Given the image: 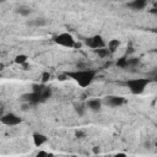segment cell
<instances>
[{"label": "cell", "instance_id": "obj_1", "mask_svg": "<svg viewBox=\"0 0 157 157\" xmlns=\"http://www.w3.org/2000/svg\"><path fill=\"white\" fill-rule=\"evenodd\" d=\"M96 74L97 71L93 70V69H85V70H75V71H69V72H65V75L67 76V78H72L80 87L82 88H86L88 87L94 77H96Z\"/></svg>", "mask_w": 157, "mask_h": 157}, {"label": "cell", "instance_id": "obj_2", "mask_svg": "<svg viewBox=\"0 0 157 157\" xmlns=\"http://www.w3.org/2000/svg\"><path fill=\"white\" fill-rule=\"evenodd\" d=\"M150 83V80L148 78H144V77H140V78H132V80H129L126 81V87L129 88V91L134 94H140L145 91V88L147 87V85Z\"/></svg>", "mask_w": 157, "mask_h": 157}, {"label": "cell", "instance_id": "obj_3", "mask_svg": "<svg viewBox=\"0 0 157 157\" xmlns=\"http://www.w3.org/2000/svg\"><path fill=\"white\" fill-rule=\"evenodd\" d=\"M54 42L61 47H65V48H72L74 44H75V39L72 37L71 33L69 32H63V33H59L54 37Z\"/></svg>", "mask_w": 157, "mask_h": 157}, {"label": "cell", "instance_id": "obj_4", "mask_svg": "<svg viewBox=\"0 0 157 157\" xmlns=\"http://www.w3.org/2000/svg\"><path fill=\"white\" fill-rule=\"evenodd\" d=\"M85 43H86V45H87V47H90V48H91V49H93V50L105 48V42H104L103 37H102V36H99V34H94V36H92V37L87 38V39L85 40Z\"/></svg>", "mask_w": 157, "mask_h": 157}, {"label": "cell", "instance_id": "obj_5", "mask_svg": "<svg viewBox=\"0 0 157 157\" xmlns=\"http://www.w3.org/2000/svg\"><path fill=\"white\" fill-rule=\"evenodd\" d=\"M0 121L7 126H16V125L21 124L22 119L18 115H16L15 113H6L0 117Z\"/></svg>", "mask_w": 157, "mask_h": 157}, {"label": "cell", "instance_id": "obj_6", "mask_svg": "<svg viewBox=\"0 0 157 157\" xmlns=\"http://www.w3.org/2000/svg\"><path fill=\"white\" fill-rule=\"evenodd\" d=\"M32 88H33L32 92L39 94L42 102H45V101L52 96V90H50L48 86H45V85H33Z\"/></svg>", "mask_w": 157, "mask_h": 157}, {"label": "cell", "instance_id": "obj_7", "mask_svg": "<svg viewBox=\"0 0 157 157\" xmlns=\"http://www.w3.org/2000/svg\"><path fill=\"white\" fill-rule=\"evenodd\" d=\"M125 103V98L121 96H108L105 97V104L109 107H120Z\"/></svg>", "mask_w": 157, "mask_h": 157}, {"label": "cell", "instance_id": "obj_8", "mask_svg": "<svg viewBox=\"0 0 157 157\" xmlns=\"http://www.w3.org/2000/svg\"><path fill=\"white\" fill-rule=\"evenodd\" d=\"M21 98L25 101V103H28L29 105H33V104H37V103H40V102H42L39 94H37V93H34V92L25 93V94H22Z\"/></svg>", "mask_w": 157, "mask_h": 157}, {"label": "cell", "instance_id": "obj_9", "mask_svg": "<svg viewBox=\"0 0 157 157\" xmlns=\"http://www.w3.org/2000/svg\"><path fill=\"white\" fill-rule=\"evenodd\" d=\"M87 108L92 112H98L102 108V101L98 99V98L90 99V101H87Z\"/></svg>", "mask_w": 157, "mask_h": 157}, {"label": "cell", "instance_id": "obj_10", "mask_svg": "<svg viewBox=\"0 0 157 157\" xmlns=\"http://www.w3.org/2000/svg\"><path fill=\"white\" fill-rule=\"evenodd\" d=\"M147 2L145 0H132L130 2H128V6L132 10H136V11H140V10H144L146 7Z\"/></svg>", "mask_w": 157, "mask_h": 157}, {"label": "cell", "instance_id": "obj_11", "mask_svg": "<svg viewBox=\"0 0 157 157\" xmlns=\"http://www.w3.org/2000/svg\"><path fill=\"white\" fill-rule=\"evenodd\" d=\"M47 140H48V137L45 135H43V134H39V132L33 134V144L37 147H40L42 145H44L47 142Z\"/></svg>", "mask_w": 157, "mask_h": 157}, {"label": "cell", "instance_id": "obj_12", "mask_svg": "<svg viewBox=\"0 0 157 157\" xmlns=\"http://www.w3.org/2000/svg\"><path fill=\"white\" fill-rule=\"evenodd\" d=\"M16 12L20 15V16H29L31 13V9L27 6V5H20L17 9H16Z\"/></svg>", "mask_w": 157, "mask_h": 157}, {"label": "cell", "instance_id": "obj_13", "mask_svg": "<svg viewBox=\"0 0 157 157\" xmlns=\"http://www.w3.org/2000/svg\"><path fill=\"white\" fill-rule=\"evenodd\" d=\"M119 45H120V42H119L118 39H112V40L108 42V47H107V49H108L109 53H114V52L119 48Z\"/></svg>", "mask_w": 157, "mask_h": 157}, {"label": "cell", "instance_id": "obj_14", "mask_svg": "<svg viewBox=\"0 0 157 157\" xmlns=\"http://www.w3.org/2000/svg\"><path fill=\"white\" fill-rule=\"evenodd\" d=\"M28 25L29 26H34V27H43V26H45L47 25V20L45 18H34V20H32L31 22H28Z\"/></svg>", "mask_w": 157, "mask_h": 157}, {"label": "cell", "instance_id": "obj_15", "mask_svg": "<svg viewBox=\"0 0 157 157\" xmlns=\"http://www.w3.org/2000/svg\"><path fill=\"white\" fill-rule=\"evenodd\" d=\"M27 59H28V56L26 54H18L15 56V63L18 65H23L25 63H27Z\"/></svg>", "mask_w": 157, "mask_h": 157}, {"label": "cell", "instance_id": "obj_16", "mask_svg": "<svg viewBox=\"0 0 157 157\" xmlns=\"http://www.w3.org/2000/svg\"><path fill=\"white\" fill-rule=\"evenodd\" d=\"M117 65H118L119 67H128V66H129V65H128V58H126V56L119 58L118 61H117Z\"/></svg>", "mask_w": 157, "mask_h": 157}, {"label": "cell", "instance_id": "obj_17", "mask_svg": "<svg viewBox=\"0 0 157 157\" xmlns=\"http://www.w3.org/2000/svg\"><path fill=\"white\" fill-rule=\"evenodd\" d=\"M94 53H96L98 56H101V58H105V56H108V54H109V52H108V49H107V48L97 49V50H94Z\"/></svg>", "mask_w": 157, "mask_h": 157}, {"label": "cell", "instance_id": "obj_18", "mask_svg": "<svg viewBox=\"0 0 157 157\" xmlns=\"http://www.w3.org/2000/svg\"><path fill=\"white\" fill-rule=\"evenodd\" d=\"M75 110H76V113H77L80 117H82V115L85 114L86 108H85L82 104H76V105H75Z\"/></svg>", "mask_w": 157, "mask_h": 157}, {"label": "cell", "instance_id": "obj_19", "mask_svg": "<svg viewBox=\"0 0 157 157\" xmlns=\"http://www.w3.org/2000/svg\"><path fill=\"white\" fill-rule=\"evenodd\" d=\"M49 80H50V72H48V71L43 72V74H42V82H43V85H44L45 82H48Z\"/></svg>", "mask_w": 157, "mask_h": 157}, {"label": "cell", "instance_id": "obj_20", "mask_svg": "<svg viewBox=\"0 0 157 157\" xmlns=\"http://www.w3.org/2000/svg\"><path fill=\"white\" fill-rule=\"evenodd\" d=\"M34 157H48V152H45V151H39V152L36 153Z\"/></svg>", "mask_w": 157, "mask_h": 157}, {"label": "cell", "instance_id": "obj_21", "mask_svg": "<svg viewBox=\"0 0 157 157\" xmlns=\"http://www.w3.org/2000/svg\"><path fill=\"white\" fill-rule=\"evenodd\" d=\"M108 157V156H107ZM109 157H128L125 153H123V152H119V153H115V155H113V156H109Z\"/></svg>", "mask_w": 157, "mask_h": 157}, {"label": "cell", "instance_id": "obj_22", "mask_svg": "<svg viewBox=\"0 0 157 157\" xmlns=\"http://www.w3.org/2000/svg\"><path fill=\"white\" fill-rule=\"evenodd\" d=\"M81 47H82V43H81V42H75V44H74V47H72V48L77 49V48H81Z\"/></svg>", "mask_w": 157, "mask_h": 157}, {"label": "cell", "instance_id": "obj_23", "mask_svg": "<svg viewBox=\"0 0 157 157\" xmlns=\"http://www.w3.org/2000/svg\"><path fill=\"white\" fill-rule=\"evenodd\" d=\"M29 107H31V105H29L28 103H23V104H22V110H28Z\"/></svg>", "mask_w": 157, "mask_h": 157}, {"label": "cell", "instance_id": "obj_24", "mask_svg": "<svg viewBox=\"0 0 157 157\" xmlns=\"http://www.w3.org/2000/svg\"><path fill=\"white\" fill-rule=\"evenodd\" d=\"M58 78H59L60 81H64V80H66V78H67V76L64 74V75H59V76H58Z\"/></svg>", "mask_w": 157, "mask_h": 157}, {"label": "cell", "instance_id": "obj_25", "mask_svg": "<svg viewBox=\"0 0 157 157\" xmlns=\"http://www.w3.org/2000/svg\"><path fill=\"white\" fill-rule=\"evenodd\" d=\"M21 66L23 67V70H28V69H29V65H28L27 63H25V64H23V65H21Z\"/></svg>", "mask_w": 157, "mask_h": 157}, {"label": "cell", "instance_id": "obj_26", "mask_svg": "<svg viewBox=\"0 0 157 157\" xmlns=\"http://www.w3.org/2000/svg\"><path fill=\"white\" fill-rule=\"evenodd\" d=\"M76 136H77V137H81V136H83V132H82V131H77V132H76Z\"/></svg>", "mask_w": 157, "mask_h": 157}, {"label": "cell", "instance_id": "obj_27", "mask_svg": "<svg viewBox=\"0 0 157 157\" xmlns=\"http://www.w3.org/2000/svg\"><path fill=\"white\" fill-rule=\"evenodd\" d=\"M93 152H94V153H99V148H98V147H94V148H93Z\"/></svg>", "mask_w": 157, "mask_h": 157}, {"label": "cell", "instance_id": "obj_28", "mask_svg": "<svg viewBox=\"0 0 157 157\" xmlns=\"http://www.w3.org/2000/svg\"><path fill=\"white\" fill-rule=\"evenodd\" d=\"M48 157H54V155L53 153H48Z\"/></svg>", "mask_w": 157, "mask_h": 157}, {"label": "cell", "instance_id": "obj_29", "mask_svg": "<svg viewBox=\"0 0 157 157\" xmlns=\"http://www.w3.org/2000/svg\"><path fill=\"white\" fill-rule=\"evenodd\" d=\"M71 157H76V156H71Z\"/></svg>", "mask_w": 157, "mask_h": 157}]
</instances>
